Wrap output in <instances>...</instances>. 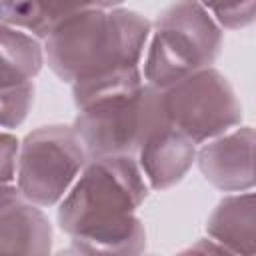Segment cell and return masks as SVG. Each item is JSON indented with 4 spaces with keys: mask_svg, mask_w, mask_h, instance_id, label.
<instances>
[{
    "mask_svg": "<svg viewBox=\"0 0 256 256\" xmlns=\"http://www.w3.org/2000/svg\"><path fill=\"white\" fill-rule=\"evenodd\" d=\"M150 22L124 8L92 6L58 24L42 42L50 70L72 86L76 108L140 82Z\"/></svg>",
    "mask_w": 256,
    "mask_h": 256,
    "instance_id": "obj_1",
    "label": "cell"
},
{
    "mask_svg": "<svg viewBox=\"0 0 256 256\" xmlns=\"http://www.w3.org/2000/svg\"><path fill=\"white\" fill-rule=\"evenodd\" d=\"M148 190L134 156L88 158L60 200V228L88 252H136L144 242L136 212Z\"/></svg>",
    "mask_w": 256,
    "mask_h": 256,
    "instance_id": "obj_2",
    "label": "cell"
},
{
    "mask_svg": "<svg viewBox=\"0 0 256 256\" xmlns=\"http://www.w3.org/2000/svg\"><path fill=\"white\" fill-rule=\"evenodd\" d=\"M222 46V26L198 0H178L150 24L142 78L166 88L198 70L210 68Z\"/></svg>",
    "mask_w": 256,
    "mask_h": 256,
    "instance_id": "obj_3",
    "label": "cell"
},
{
    "mask_svg": "<svg viewBox=\"0 0 256 256\" xmlns=\"http://www.w3.org/2000/svg\"><path fill=\"white\" fill-rule=\"evenodd\" d=\"M164 120L160 88L140 82L80 106L72 128L88 158L134 156L148 132Z\"/></svg>",
    "mask_w": 256,
    "mask_h": 256,
    "instance_id": "obj_4",
    "label": "cell"
},
{
    "mask_svg": "<svg viewBox=\"0 0 256 256\" xmlns=\"http://www.w3.org/2000/svg\"><path fill=\"white\" fill-rule=\"evenodd\" d=\"M88 156L72 126H42L18 148L16 188L36 206H52L70 190Z\"/></svg>",
    "mask_w": 256,
    "mask_h": 256,
    "instance_id": "obj_5",
    "label": "cell"
},
{
    "mask_svg": "<svg viewBox=\"0 0 256 256\" xmlns=\"http://www.w3.org/2000/svg\"><path fill=\"white\" fill-rule=\"evenodd\" d=\"M168 122L196 146L232 130L242 120V106L230 82L212 66L160 88Z\"/></svg>",
    "mask_w": 256,
    "mask_h": 256,
    "instance_id": "obj_6",
    "label": "cell"
},
{
    "mask_svg": "<svg viewBox=\"0 0 256 256\" xmlns=\"http://www.w3.org/2000/svg\"><path fill=\"white\" fill-rule=\"evenodd\" d=\"M42 64V40L0 22V130L16 128L26 120Z\"/></svg>",
    "mask_w": 256,
    "mask_h": 256,
    "instance_id": "obj_7",
    "label": "cell"
},
{
    "mask_svg": "<svg viewBox=\"0 0 256 256\" xmlns=\"http://www.w3.org/2000/svg\"><path fill=\"white\" fill-rule=\"evenodd\" d=\"M252 144L254 132L250 126H234L232 130L200 144V150H196L200 172L220 190H250L254 184Z\"/></svg>",
    "mask_w": 256,
    "mask_h": 256,
    "instance_id": "obj_8",
    "label": "cell"
},
{
    "mask_svg": "<svg viewBox=\"0 0 256 256\" xmlns=\"http://www.w3.org/2000/svg\"><path fill=\"white\" fill-rule=\"evenodd\" d=\"M196 144L168 120L154 126L134 154L144 180L152 190H164L180 182L196 160Z\"/></svg>",
    "mask_w": 256,
    "mask_h": 256,
    "instance_id": "obj_9",
    "label": "cell"
},
{
    "mask_svg": "<svg viewBox=\"0 0 256 256\" xmlns=\"http://www.w3.org/2000/svg\"><path fill=\"white\" fill-rule=\"evenodd\" d=\"M92 6L94 0H0V22L44 40L66 18Z\"/></svg>",
    "mask_w": 256,
    "mask_h": 256,
    "instance_id": "obj_10",
    "label": "cell"
},
{
    "mask_svg": "<svg viewBox=\"0 0 256 256\" xmlns=\"http://www.w3.org/2000/svg\"><path fill=\"white\" fill-rule=\"evenodd\" d=\"M208 234L226 250L254 252V196L234 194L224 198L208 218Z\"/></svg>",
    "mask_w": 256,
    "mask_h": 256,
    "instance_id": "obj_11",
    "label": "cell"
},
{
    "mask_svg": "<svg viewBox=\"0 0 256 256\" xmlns=\"http://www.w3.org/2000/svg\"><path fill=\"white\" fill-rule=\"evenodd\" d=\"M224 28H244L254 20V0H198Z\"/></svg>",
    "mask_w": 256,
    "mask_h": 256,
    "instance_id": "obj_12",
    "label": "cell"
},
{
    "mask_svg": "<svg viewBox=\"0 0 256 256\" xmlns=\"http://www.w3.org/2000/svg\"><path fill=\"white\" fill-rule=\"evenodd\" d=\"M20 142L6 130H0V186L16 184V162Z\"/></svg>",
    "mask_w": 256,
    "mask_h": 256,
    "instance_id": "obj_13",
    "label": "cell"
},
{
    "mask_svg": "<svg viewBox=\"0 0 256 256\" xmlns=\"http://www.w3.org/2000/svg\"><path fill=\"white\" fill-rule=\"evenodd\" d=\"M94 2H96V6H100V8H114V6L122 4L124 0H94Z\"/></svg>",
    "mask_w": 256,
    "mask_h": 256,
    "instance_id": "obj_14",
    "label": "cell"
}]
</instances>
